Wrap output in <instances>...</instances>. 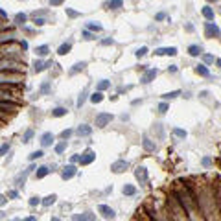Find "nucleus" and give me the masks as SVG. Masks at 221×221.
I'll return each mask as SVG.
<instances>
[{
    "instance_id": "obj_40",
    "label": "nucleus",
    "mask_w": 221,
    "mask_h": 221,
    "mask_svg": "<svg viewBox=\"0 0 221 221\" xmlns=\"http://www.w3.org/2000/svg\"><path fill=\"white\" fill-rule=\"evenodd\" d=\"M74 219H94V216H90L89 212H87V214H81V216H79V214H76V216H74Z\"/></svg>"
},
{
    "instance_id": "obj_62",
    "label": "nucleus",
    "mask_w": 221,
    "mask_h": 221,
    "mask_svg": "<svg viewBox=\"0 0 221 221\" xmlns=\"http://www.w3.org/2000/svg\"><path fill=\"white\" fill-rule=\"evenodd\" d=\"M207 2H216V0H207Z\"/></svg>"
},
{
    "instance_id": "obj_19",
    "label": "nucleus",
    "mask_w": 221,
    "mask_h": 221,
    "mask_svg": "<svg viewBox=\"0 0 221 221\" xmlns=\"http://www.w3.org/2000/svg\"><path fill=\"white\" fill-rule=\"evenodd\" d=\"M201 11H203V17H205L207 20H214V9H212V7L205 6V7H203Z\"/></svg>"
},
{
    "instance_id": "obj_6",
    "label": "nucleus",
    "mask_w": 221,
    "mask_h": 221,
    "mask_svg": "<svg viewBox=\"0 0 221 221\" xmlns=\"http://www.w3.org/2000/svg\"><path fill=\"white\" fill-rule=\"evenodd\" d=\"M205 30H207V37H219L221 35V31H219V28L214 24V22H205Z\"/></svg>"
},
{
    "instance_id": "obj_51",
    "label": "nucleus",
    "mask_w": 221,
    "mask_h": 221,
    "mask_svg": "<svg viewBox=\"0 0 221 221\" xmlns=\"http://www.w3.org/2000/svg\"><path fill=\"white\" fill-rule=\"evenodd\" d=\"M101 44L109 46V44H114V41H112V39H103V41H101Z\"/></svg>"
},
{
    "instance_id": "obj_4",
    "label": "nucleus",
    "mask_w": 221,
    "mask_h": 221,
    "mask_svg": "<svg viewBox=\"0 0 221 221\" xmlns=\"http://www.w3.org/2000/svg\"><path fill=\"white\" fill-rule=\"evenodd\" d=\"M135 177H136V181H138L142 186H146V184H148V170H146L144 166H140V168H136V170H135Z\"/></svg>"
},
{
    "instance_id": "obj_37",
    "label": "nucleus",
    "mask_w": 221,
    "mask_h": 221,
    "mask_svg": "<svg viewBox=\"0 0 221 221\" xmlns=\"http://www.w3.org/2000/svg\"><path fill=\"white\" fill-rule=\"evenodd\" d=\"M31 136H33V131H31V129H28V131L24 133V138H22V142H24V144H28V142L31 140Z\"/></svg>"
},
{
    "instance_id": "obj_13",
    "label": "nucleus",
    "mask_w": 221,
    "mask_h": 221,
    "mask_svg": "<svg viewBox=\"0 0 221 221\" xmlns=\"http://www.w3.org/2000/svg\"><path fill=\"white\" fill-rule=\"evenodd\" d=\"M76 133H77L79 136H90V133H92V127H90V125H87V124H81V125L76 129Z\"/></svg>"
},
{
    "instance_id": "obj_31",
    "label": "nucleus",
    "mask_w": 221,
    "mask_h": 221,
    "mask_svg": "<svg viewBox=\"0 0 221 221\" xmlns=\"http://www.w3.org/2000/svg\"><path fill=\"white\" fill-rule=\"evenodd\" d=\"M87 30H92V31H101L103 28H101V24H98V22H89V24H87Z\"/></svg>"
},
{
    "instance_id": "obj_42",
    "label": "nucleus",
    "mask_w": 221,
    "mask_h": 221,
    "mask_svg": "<svg viewBox=\"0 0 221 221\" xmlns=\"http://www.w3.org/2000/svg\"><path fill=\"white\" fill-rule=\"evenodd\" d=\"M0 100H11V92H9V90H7V92H6V90H0Z\"/></svg>"
},
{
    "instance_id": "obj_22",
    "label": "nucleus",
    "mask_w": 221,
    "mask_h": 221,
    "mask_svg": "<svg viewBox=\"0 0 221 221\" xmlns=\"http://www.w3.org/2000/svg\"><path fill=\"white\" fill-rule=\"evenodd\" d=\"M55 199H57V195H55V194H52V195H46V197H44L41 203H42L44 207H52V205L55 203Z\"/></svg>"
},
{
    "instance_id": "obj_20",
    "label": "nucleus",
    "mask_w": 221,
    "mask_h": 221,
    "mask_svg": "<svg viewBox=\"0 0 221 221\" xmlns=\"http://www.w3.org/2000/svg\"><path fill=\"white\" fill-rule=\"evenodd\" d=\"M17 105L15 103H11V101H7V100H0V109L2 111H13Z\"/></svg>"
},
{
    "instance_id": "obj_27",
    "label": "nucleus",
    "mask_w": 221,
    "mask_h": 221,
    "mask_svg": "<svg viewBox=\"0 0 221 221\" xmlns=\"http://www.w3.org/2000/svg\"><path fill=\"white\" fill-rule=\"evenodd\" d=\"M177 96H181V90H172V92L162 94V98H164V100H173V98H177Z\"/></svg>"
},
{
    "instance_id": "obj_59",
    "label": "nucleus",
    "mask_w": 221,
    "mask_h": 221,
    "mask_svg": "<svg viewBox=\"0 0 221 221\" xmlns=\"http://www.w3.org/2000/svg\"><path fill=\"white\" fill-rule=\"evenodd\" d=\"M203 164H205V166H210V159H208V157H207V159H203Z\"/></svg>"
},
{
    "instance_id": "obj_50",
    "label": "nucleus",
    "mask_w": 221,
    "mask_h": 221,
    "mask_svg": "<svg viewBox=\"0 0 221 221\" xmlns=\"http://www.w3.org/2000/svg\"><path fill=\"white\" fill-rule=\"evenodd\" d=\"M63 2H65V0H50V6H53V7H55V6H61Z\"/></svg>"
},
{
    "instance_id": "obj_35",
    "label": "nucleus",
    "mask_w": 221,
    "mask_h": 221,
    "mask_svg": "<svg viewBox=\"0 0 221 221\" xmlns=\"http://www.w3.org/2000/svg\"><path fill=\"white\" fill-rule=\"evenodd\" d=\"M111 87V81H107V79H101L100 83H98V90H105V89H109Z\"/></svg>"
},
{
    "instance_id": "obj_60",
    "label": "nucleus",
    "mask_w": 221,
    "mask_h": 221,
    "mask_svg": "<svg viewBox=\"0 0 221 221\" xmlns=\"http://www.w3.org/2000/svg\"><path fill=\"white\" fill-rule=\"evenodd\" d=\"M216 63H218V66L221 68V59H216Z\"/></svg>"
},
{
    "instance_id": "obj_1",
    "label": "nucleus",
    "mask_w": 221,
    "mask_h": 221,
    "mask_svg": "<svg viewBox=\"0 0 221 221\" xmlns=\"http://www.w3.org/2000/svg\"><path fill=\"white\" fill-rule=\"evenodd\" d=\"M177 203L184 208V212H186L190 218H199V216H195V212H197V199L192 195L190 190L177 192Z\"/></svg>"
},
{
    "instance_id": "obj_18",
    "label": "nucleus",
    "mask_w": 221,
    "mask_h": 221,
    "mask_svg": "<svg viewBox=\"0 0 221 221\" xmlns=\"http://www.w3.org/2000/svg\"><path fill=\"white\" fill-rule=\"evenodd\" d=\"M46 66H52V63H42V61H39V59L33 63V70H35V72H42Z\"/></svg>"
},
{
    "instance_id": "obj_7",
    "label": "nucleus",
    "mask_w": 221,
    "mask_h": 221,
    "mask_svg": "<svg viewBox=\"0 0 221 221\" xmlns=\"http://www.w3.org/2000/svg\"><path fill=\"white\" fill-rule=\"evenodd\" d=\"M94 159H96V153H94L92 149H87V151L79 157V164H81V166H87V164H90Z\"/></svg>"
},
{
    "instance_id": "obj_53",
    "label": "nucleus",
    "mask_w": 221,
    "mask_h": 221,
    "mask_svg": "<svg viewBox=\"0 0 221 221\" xmlns=\"http://www.w3.org/2000/svg\"><path fill=\"white\" fill-rule=\"evenodd\" d=\"M6 203H7V197H6V195H0V207H4Z\"/></svg>"
},
{
    "instance_id": "obj_9",
    "label": "nucleus",
    "mask_w": 221,
    "mask_h": 221,
    "mask_svg": "<svg viewBox=\"0 0 221 221\" xmlns=\"http://www.w3.org/2000/svg\"><path fill=\"white\" fill-rule=\"evenodd\" d=\"M157 74H159V70H157V68H151V70H148V72L140 77V81H142L144 85H148V83H151V81L155 79V76H157Z\"/></svg>"
},
{
    "instance_id": "obj_57",
    "label": "nucleus",
    "mask_w": 221,
    "mask_h": 221,
    "mask_svg": "<svg viewBox=\"0 0 221 221\" xmlns=\"http://www.w3.org/2000/svg\"><path fill=\"white\" fill-rule=\"evenodd\" d=\"M20 48H22V50H28V42H26V41H22V42H20Z\"/></svg>"
},
{
    "instance_id": "obj_24",
    "label": "nucleus",
    "mask_w": 221,
    "mask_h": 221,
    "mask_svg": "<svg viewBox=\"0 0 221 221\" xmlns=\"http://www.w3.org/2000/svg\"><path fill=\"white\" fill-rule=\"evenodd\" d=\"M195 72H197L199 76H205V77L210 76V72H208V68H207L205 65H197V66H195Z\"/></svg>"
},
{
    "instance_id": "obj_21",
    "label": "nucleus",
    "mask_w": 221,
    "mask_h": 221,
    "mask_svg": "<svg viewBox=\"0 0 221 221\" xmlns=\"http://www.w3.org/2000/svg\"><path fill=\"white\" fill-rule=\"evenodd\" d=\"M50 172H52L50 168H46V166H41V168L37 170V173H35V177H37V179H42V177H46V175H48Z\"/></svg>"
},
{
    "instance_id": "obj_46",
    "label": "nucleus",
    "mask_w": 221,
    "mask_h": 221,
    "mask_svg": "<svg viewBox=\"0 0 221 221\" xmlns=\"http://www.w3.org/2000/svg\"><path fill=\"white\" fill-rule=\"evenodd\" d=\"M37 205H41V199L39 197H31L30 199V207H37Z\"/></svg>"
},
{
    "instance_id": "obj_8",
    "label": "nucleus",
    "mask_w": 221,
    "mask_h": 221,
    "mask_svg": "<svg viewBox=\"0 0 221 221\" xmlns=\"http://www.w3.org/2000/svg\"><path fill=\"white\" fill-rule=\"evenodd\" d=\"M76 172H77V170H76V166H74V164H68V166H65V168H63L61 177H63L65 181H68V179H72V177L76 175Z\"/></svg>"
},
{
    "instance_id": "obj_56",
    "label": "nucleus",
    "mask_w": 221,
    "mask_h": 221,
    "mask_svg": "<svg viewBox=\"0 0 221 221\" xmlns=\"http://www.w3.org/2000/svg\"><path fill=\"white\" fill-rule=\"evenodd\" d=\"M164 17H166V15H164V13H157V17H155V18H157V20H162V18H164Z\"/></svg>"
},
{
    "instance_id": "obj_39",
    "label": "nucleus",
    "mask_w": 221,
    "mask_h": 221,
    "mask_svg": "<svg viewBox=\"0 0 221 221\" xmlns=\"http://www.w3.org/2000/svg\"><path fill=\"white\" fill-rule=\"evenodd\" d=\"M42 155H44V153H42L41 149H39V151H33V153L30 155V160H37V159H41Z\"/></svg>"
},
{
    "instance_id": "obj_48",
    "label": "nucleus",
    "mask_w": 221,
    "mask_h": 221,
    "mask_svg": "<svg viewBox=\"0 0 221 221\" xmlns=\"http://www.w3.org/2000/svg\"><path fill=\"white\" fill-rule=\"evenodd\" d=\"M66 13H68V17H77V15H79L77 11H74V9H70V7H66Z\"/></svg>"
},
{
    "instance_id": "obj_25",
    "label": "nucleus",
    "mask_w": 221,
    "mask_h": 221,
    "mask_svg": "<svg viewBox=\"0 0 221 221\" xmlns=\"http://www.w3.org/2000/svg\"><path fill=\"white\" fill-rule=\"evenodd\" d=\"M68 111L65 109V107H57V109H53L52 111V116H55V118H61V116H65Z\"/></svg>"
},
{
    "instance_id": "obj_58",
    "label": "nucleus",
    "mask_w": 221,
    "mask_h": 221,
    "mask_svg": "<svg viewBox=\"0 0 221 221\" xmlns=\"http://www.w3.org/2000/svg\"><path fill=\"white\" fill-rule=\"evenodd\" d=\"M72 162H79V155H72Z\"/></svg>"
},
{
    "instance_id": "obj_36",
    "label": "nucleus",
    "mask_w": 221,
    "mask_h": 221,
    "mask_svg": "<svg viewBox=\"0 0 221 221\" xmlns=\"http://www.w3.org/2000/svg\"><path fill=\"white\" fill-rule=\"evenodd\" d=\"M146 53H148V48H146V46H142V48H138V50L135 52V55H136L138 59H140V57H144Z\"/></svg>"
},
{
    "instance_id": "obj_47",
    "label": "nucleus",
    "mask_w": 221,
    "mask_h": 221,
    "mask_svg": "<svg viewBox=\"0 0 221 221\" xmlns=\"http://www.w3.org/2000/svg\"><path fill=\"white\" fill-rule=\"evenodd\" d=\"M203 59H205V63H214V55H210V53H205Z\"/></svg>"
},
{
    "instance_id": "obj_54",
    "label": "nucleus",
    "mask_w": 221,
    "mask_h": 221,
    "mask_svg": "<svg viewBox=\"0 0 221 221\" xmlns=\"http://www.w3.org/2000/svg\"><path fill=\"white\" fill-rule=\"evenodd\" d=\"M168 70H170L172 74H175V72H177V65H170V68H168Z\"/></svg>"
},
{
    "instance_id": "obj_29",
    "label": "nucleus",
    "mask_w": 221,
    "mask_h": 221,
    "mask_svg": "<svg viewBox=\"0 0 221 221\" xmlns=\"http://www.w3.org/2000/svg\"><path fill=\"white\" fill-rule=\"evenodd\" d=\"M136 194V188L135 186H131V184H125L124 186V195H135Z\"/></svg>"
},
{
    "instance_id": "obj_30",
    "label": "nucleus",
    "mask_w": 221,
    "mask_h": 221,
    "mask_svg": "<svg viewBox=\"0 0 221 221\" xmlns=\"http://www.w3.org/2000/svg\"><path fill=\"white\" fill-rule=\"evenodd\" d=\"M107 6H109L111 9H118V7H122V6H124V2H122V0H109V2H107Z\"/></svg>"
},
{
    "instance_id": "obj_44",
    "label": "nucleus",
    "mask_w": 221,
    "mask_h": 221,
    "mask_svg": "<svg viewBox=\"0 0 221 221\" xmlns=\"http://www.w3.org/2000/svg\"><path fill=\"white\" fill-rule=\"evenodd\" d=\"M168 109H170V105H168V103H166V101H162V103H160V105H159V111H160V112H166V111H168Z\"/></svg>"
},
{
    "instance_id": "obj_38",
    "label": "nucleus",
    "mask_w": 221,
    "mask_h": 221,
    "mask_svg": "<svg viewBox=\"0 0 221 221\" xmlns=\"http://www.w3.org/2000/svg\"><path fill=\"white\" fill-rule=\"evenodd\" d=\"M173 135L179 136V138H186V131L184 129H173Z\"/></svg>"
},
{
    "instance_id": "obj_52",
    "label": "nucleus",
    "mask_w": 221,
    "mask_h": 221,
    "mask_svg": "<svg viewBox=\"0 0 221 221\" xmlns=\"http://www.w3.org/2000/svg\"><path fill=\"white\" fill-rule=\"evenodd\" d=\"M17 195H18V194H17V192H15V190H11V192H9V194H7V197H9V199H15V197H17Z\"/></svg>"
},
{
    "instance_id": "obj_28",
    "label": "nucleus",
    "mask_w": 221,
    "mask_h": 221,
    "mask_svg": "<svg viewBox=\"0 0 221 221\" xmlns=\"http://www.w3.org/2000/svg\"><path fill=\"white\" fill-rule=\"evenodd\" d=\"M101 100H103V94H101V90H98V92H94V94L90 96V101H92V103H100Z\"/></svg>"
},
{
    "instance_id": "obj_12",
    "label": "nucleus",
    "mask_w": 221,
    "mask_h": 221,
    "mask_svg": "<svg viewBox=\"0 0 221 221\" xmlns=\"http://www.w3.org/2000/svg\"><path fill=\"white\" fill-rule=\"evenodd\" d=\"M129 168V164L125 162V160H118V162H114L112 166H111V170L114 172V173H122V172H125Z\"/></svg>"
},
{
    "instance_id": "obj_32",
    "label": "nucleus",
    "mask_w": 221,
    "mask_h": 221,
    "mask_svg": "<svg viewBox=\"0 0 221 221\" xmlns=\"http://www.w3.org/2000/svg\"><path fill=\"white\" fill-rule=\"evenodd\" d=\"M65 149H66V140L63 138V142H59V144L55 146V153H59V155H61V153H63Z\"/></svg>"
},
{
    "instance_id": "obj_15",
    "label": "nucleus",
    "mask_w": 221,
    "mask_h": 221,
    "mask_svg": "<svg viewBox=\"0 0 221 221\" xmlns=\"http://www.w3.org/2000/svg\"><path fill=\"white\" fill-rule=\"evenodd\" d=\"M142 146H144V149H146V151H155V148H157V146H155V142H153L151 138H148V136L142 140Z\"/></svg>"
},
{
    "instance_id": "obj_43",
    "label": "nucleus",
    "mask_w": 221,
    "mask_h": 221,
    "mask_svg": "<svg viewBox=\"0 0 221 221\" xmlns=\"http://www.w3.org/2000/svg\"><path fill=\"white\" fill-rule=\"evenodd\" d=\"M83 37H85L87 41H92V39H96V37H94V35H92L89 30H85V31H83Z\"/></svg>"
},
{
    "instance_id": "obj_34",
    "label": "nucleus",
    "mask_w": 221,
    "mask_h": 221,
    "mask_svg": "<svg viewBox=\"0 0 221 221\" xmlns=\"http://www.w3.org/2000/svg\"><path fill=\"white\" fill-rule=\"evenodd\" d=\"M85 66H87V65H85L83 61H81V63H76V65H74V68L70 70V74H76V72H79V70H83Z\"/></svg>"
},
{
    "instance_id": "obj_17",
    "label": "nucleus",
    "mask_w": 221,
    "mask_h": 221,
    "mask_svg": "<svg viewBox=\"0 0 221 221\" xmlns=\"http://www.w3.org/2000/svg\"><path fill=\"white\" fill-rule=\"evenodd\" d=\"M188 53H190V55H194V57H197V55H201V53H203V48H201V46H197V44H192V46H188Z\"/></svg>"
},
{
    "instance_id": "obj_61",
    "label": "nucleus",
    "mask_w": 221,
    "mask_h": 221,
    "mask_svg": "<svg viewBox=\"0 0 221 221\" xmlns=\"http://www.w3.org/2000/svg\"><path fill=\"white\" fill-rule=\"evenodd\" d=\"M4 218H6V214H4V212H0V219H4Z\"/></svg>"
},
{
    "instance_id": "obj_23",
    "label": "nucleus",
    "mask_w": 221,
    "mask_h": 221,
    "mask_svg": "<svg viewBox=\"0 0 221 221\" xmlns=\"http://www.w3.org/2000/svg\"><path fill=\"white\" fill-rule=\"evenodd\" d=\"M70 48H72V44H70V42H65V44H61V46H59L57 53H59V55H66V53L70 52Z\"/></svg>"
},
{
    "instance_id": "obj_16",
    "label": "nucleus",
    "mask_w": 221,
    "mask_h": 221,
    "mask_svg": "<svg viewBox=\"0 0 221 221\" xmlns=\"http://www.w3.org/2000/svg\"><path fill=\"white\" fill-rule=\"evenodd\" d=\"M13 41H15V35H13V31L0 33V44H2V42H13Z\"/></svg>"
},
{
    "instance_id": "obj_14",
    "label": "nucleus",
    "mask_w": 221,
    "mask_h": 221,
    "mask_svg": "<svg viewBox=\"0 0 221 221\" xmlns=\"http://www.w3.org/2000/svg\"><path fill=\"white\" fill-rule=\"evenodd\" d=\"M52 142H53V135H52V133H44V135L41 136V144H42V148L52 146Z\"/></svg>"
},
{
    "instance_id": "obj_49",
    "label": "nucleus",
    "mask_w": 221,
    "mask_h": 221,
    "mask_svg": "<svg viewBox=\"0 0 221 221\" xmlns=\"http://www.w3.org/2000/svg\"><path fill=\"white\" fill-rule=\"evenodd\" d=\"M44 24H46L44 18H37V17H35V26H44Z\"/></svg>"
},
{
    "instance_id": "obj_3",
    "label": "nucleus",
    "mask_w": 221,
    "mask_h": 221,
    "mask_svg": "<svg viewBox=\"0 0 221 221\" xmlns=\"http://www.w3.org/2000/svg\"><path fill=\"white\" fill-rule=\"evenodd\" d=\"M22 81V77H20V74H6V72H0V87H6L7 83L9 85H17V83H20Z\"/></svg>"
},
{
    "instance_id": "obj_11",
    "label": "nucleus",
    "mask_w": 221,
    "mask_h": 221,
    "mask_svg": "<svg viewBox=\"0 0 221 221\" xmlns=\"http://www.w3.org/2000/svg\"><path fill=\"white\" fill-rule=\"evenodd\" d=\"M155 55H177V48L175 46H168V48H157Z\"/></svg>"
},
{
    "instance_id": "obj_55",
    "label": "nucleus",
    "mask_w": 221,
    "mask_h": 221,
    "mask_svg": "<svg viewBox=\"0 0 221 221\" xmlns=\"http://www.w3.org/2000/svg\"><path fill=\"white\" fill-rule=\"evenodd\" d=\"M41 90H42V92H48V90H50V85H48V83H44V85L41 87Z\"/></svg>"
},
{
    "instance_id": "obj_2",
    "label": "nucleus",
    "mask_w": 221,
    "mask_h": 221,
    "mask_svg": "<svg viewBox=\"0 0 221 221\" xmlns=\"http://www.w3.org/2000/svg\"><path fill=\"white\" fill-rule=\"evenodd\" d=\"M20 63L13 61V59H0V72H18L20 70Z\"/></svg>"
},
{
    "instance_id": "obj_5",
    "label": "nucleus",
    "mask_w": 221,
    "mask_h": 221,
    "mask_svg": "<svg viewBox=\"0 0 221 221\" xmlns=\"http://www.w3.org/2000/svg\"><path fill=\"white\" fill-rule=\"evenodd\" d=\"M111 120H112V114H109V112H101V114L96 116V127H105L107 124H111Z\"/></svg>"
},
{
    "instance_id": "obj_10",
    "label": "nucleus",
    "mask_w": 221,
    "mask_h": 221,
    "mask_svg": "<svg viewBox=\"0 0 221 221\" xmlns=\"http://www.w3.org/2000/svg\"><path fill=\"white\" fill-rule=\"evenodd\" d=\"M98 210L101 212V216H103L105 219H112V218L116 216V212H114L112 208H109L107 205H100V207H98Z\"/></svg>"
},
{
    "instance_id": "obj_41",
    "label": "nucleus",
    "mask_w": 221,
    "mask_h": 221,
    "mask_svg": "<svg viewBox=\"0 0 221 221\" xmlns=\"http://www.w3.org/2000/svg\"><path fill=\"white\" fill-rule=\"evenodd\" d=\"M7 151H9V144H2L0 146V157H4Z\"/></svg>"
},
{
    "instance_id": "obj_45",
    "label": "nucleus",
    "mask_w": 221,
    "mask_h": 221,
    "mask_svg": "<svg viewBox=\"0 0 221 221\" xmlns=\"http://www.w3.org/2000/svg\"><path fill=\"white\" fill-rule=\"evenodd\" d=\"M70 135H72V129H65V131L61 133V138H65V140H66V138H70Z\"/></svg>"
},
{
    "instance_id": "obj_33",
    "label": "nucleus",
    "mask_w": 221,
    "mask_h": 221,
    "mask_svg": "<svg viewBox=\"0 0 221 221\" xmlns=\"http://www.w3.org/2000/svg\"><path fill=\"white\" fill-rule=\"evenodd\" d=\"M15 22L22 26V24L26 22V15H24V13H17V15H15Z\"/></svg>"
},
{
    "instance_id": "obj_26",
    "label": "nucleus",
    "mask_w": 221,
    "mask_h": 221,
    "mask_svg": "<svg viewBox=\"0 0 221 221\" xmlns=\"http://www.w3.org/2000/svg\"><path fill=\"white\" fill-rule=\"evenodd\" d=\"M35 53H37L39 57H44V55L48 53V46H46V44H42V46H37V48H35Z\"/></svg>"
}]
</instances>
